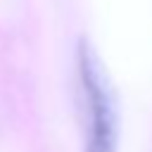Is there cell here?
<instances>
[{"instance_id":"1","label":"cell","mask_w":152,"mask_h":152,"mask_svg":"<svg viewBox=\"0 0 152 152\" xmlns=\"http://www.w3.org/2000/svg\"><path fill=\"white\" fill-rule=\"evenodd\" d=\"M76 69L88 112V135L83 152H116L119 145V109L112 78L88 36L76 43Z\"/></svg>"}]
</instances>
